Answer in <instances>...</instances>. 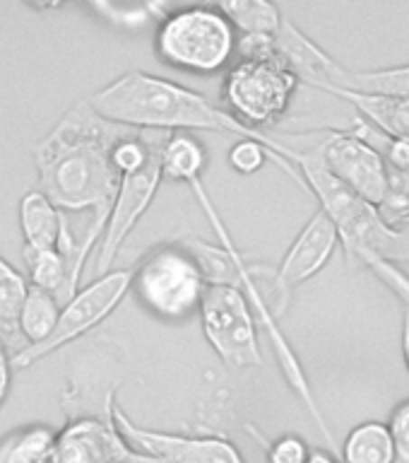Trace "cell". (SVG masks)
Segmentation results:
<instances>
[{"mask_svg": "<svg viewBox=\"0 0 409 463\" xmlns=\"http://www.w3.org/2000/svg\"><path fill=\"white\" fill-rule=\"evenodd\" d=\"M63 304L58 302L56 295H51L46 289L29 285L27 299L20 314V331L29 345H42L51 338V333L56 331L58 318H60Z\"/></svg>", "mask_w": 409, "mask_h": 463, "instance_id": "20", "label": "cell"}, {"mask_svg": "<svg viewBox=\"0 0 409 463\" xmlns=\"http://www.w3.org/2000/svg\"><path fill=\"white\" fill-rule=\"evenodd\" d=\"M123 126L104 121L87 99L72 104L43 140L34 145L39 191L49 195L63 213H89L92 220L79 237L72 285L79 288L87 259L99 249L108 215L121 188V174L114 166V145Z\"/></svg>", "mask_w": 409, "mask_h": 463, "instance_id": "1", "label": "cell"}, {"mask_svg": "<svg viewBox=\"0 0 409 463\" xmlns=\"http://www.w3.org/2000/svg\"><path fill=\"white\" fill-rule=\"evenodd\" d=\"M24 266L29 273V285L42 288L58 297V302H68V288H70V263L58 249H22Z\"/></svg>", "mask_w": 409, "mask_h": 463, "instance_id": "19", "label": "cell"}, {"mask_svg": "<svg viewBox=\"0 0 409 463\" xmlns=\"http://www.w3.org/2000/svg\"><path fill=\"white\" fill-rule=\"evenodd\" d=\"M248 432L260 441V447L265 449L267 463H309L311 449L299 434H282L277 439H265L263 434L251 430V427H248Z\"/></svg>", "mask_w": 409, "mask_h": 463, "instance_id": "23", "label": "cell"}, {"mask_svg": "<svg viewBox=\"0 0 409 463\" xmlns=\"http://www.w3.org/2000/svg\"><path fill=\"white\" fill-rule=\"evenodd\" d=\"M114 420L123 439L137 454L157 463H246L241 451L219 434L162 432V430L140 427L118 405L114 411Z\"/></svg>", "mask_w": 409, "mask_h": 463, "instance_id": "10", "label": "cell"}, {"mask_svg": "<svg viewBox=\"0 0 409 463\" xmlns=\"http://www.w3.org/2000/svg\"><path fill=\"white\" fill-rule=\"evenodd\" d=\"M198 317L202 335L212 353L224 362V367L237 372L263 367L258 318L241 288L208 285Z\"/></svg>", "mask_w": 409, "mask_h": 463, "instance_id": "7", "label": "cell"}, {"mask_svg": "<svg viewBox=\"0 0 409 463\" xmlns=\"http://www.w3.org/2000/svg\"><path fill=\"white\" fill-rule=\"evenodd\" d=\"M332 97L349 101L359 111L361 121L381 130L383 136L409 143V99H386L357 92H332Z\"/></svg>", "mask_w": 409, "mask_h": 463, "instance_id": "15", "label": "cell"}, {"mask_svg": "<svg viewBox=\"0 0 409 463\" xmlns=\"http://www.w3.org/2000/svg\"><path fill=\"white\" fill-rule=\"evenodd\" d=\"M403 357L409 369V309H404L403 314Z\"/></svg>", "mask_w": 409, "mask_h": 463, "instance_id": "28", "label": "cell"}, {"mask_svg": "<svg viewBox=\"0 0 409 463\" xmlns=\"http://www.w3.org/2000/svg\"><path fill=\"white\" fill-rule=\"evenodd\" d=\"M205 166H208V152L198 137L191 133H173L166 137L164 147H162L164 179L191 186L195 181H202Z\"/></svg>", "mask_w": 409, "mask_h": 463, "instance_id": "18", "label": "cell"}, {"mask_svg": "<svg viewBox=\"0 0 409 463\" xmlns=\"http://www.w3.org/2000/svg\"><path fill=\"white\" fill-rule=\"evenodd\" d=\"M219 7L237 27L238 34L277 36L284 22L280 7L267 0H227L219 3Z\"/></svg>", "mask_w": 409, "mask_h": 463, "instance_id": "22", "label": "cell"}, {"mask_svg": "<svg viewBox=\"0 0 409 463\" xmlns=\"http://www.w3.org/2000/svg\"><path fill=\"white\" fill-rule=\"evenodd\" d=\"M390 434L395 441L397 463H409V398L395 405L388 420Z\"/></svg>", "mask_w": 409, "mask_h": 463, "instance_id": "25", "label": "cell"}, {"mask_svg": "<svg viewBox=\"0 0 409 463\" xmlns=\"http://www.w3.org/2000/svg\"><path fill=\"white\" fill-rule=\"evenodd\" d=\"M10 383H13V354L0 343V408L10 393Z\"/></svg>", "mask_w": 409, "mask_h": 463, "instance_id": "26", "label": "cell"}, {"mask_svg": "<svg viewBox=\"0 0 409 463\" xmlns=\"http://www.w3.org/2000/svg\"><path fill=\"white\" fill-rule=\"evenodd\" d=\"M130 288H133V270H111V273L94 278L89 285L78 289L63 304L56 331L51 333V338L42 345H29L22 353L13 354V367H32L43 357H49L51 353L94 331L118 309V304L125 299Z\"/></svg>", "mask_w": 409, "mask_h": 463, "instance_id": "8", "label": "cell"}, {"mask_svg": "<svg viewBox=\"0 0 409 463\" xmlns=\"http://www.w3.org/2000/svg\"><path fill=\"white\" fill-rule=\"evenodd\" d=\"M238 32L219 5H188L164 14L154 32V53L173 71L215 75L237 58Z\"/></svg>", "mask_w": 409, "mask_h": 463, "instance_id": "4", "label": "cell"}, {"mask_svg": "<svg viewBox=\"0 0 409 463\" xmlns=\"http://www.w3.org/2000/svg\"><path fill=\"white\" fill-rule=\"evenodd\" d=\"M388 195L381 205V215L393 227L404 230L409 222V172H388Z\"/></svg>", "mask_w": 409, "mask_h": 463, "instance_id": "24", "label": "cell"}, {"mask_svg": "<svg viewBox=\"0 0 409 463\" xmlns=\"http://www.w3.org/2000/svg\"><path fill=\"white\" fill-rule=\"evenodd\" d=\"M27 278L0 253V343L14 354L27 347L20 331V314L27 299Z\"/></svg>", "mask_w": 409, "mask_h": 463, "instance_id": "14", "label": "cell"}, {"mask_svg": "<svg viewBox=\"0 0 409 463\" xmlns=\"http://www.w3.org/2000/svg\"><path fill=\"white\" fill-rule=\"evenodd\" d=\"M302 80L284 58H237L222 82V109L241 126L267 133L287 116Z\"/></svg>", "mask_w": 409, "mask_h": 463, "instance_id": "6", "label": "cell"}, {"mask_svg": "<svg viewBox=\"0 0 409 463\" xmlns=\"http://www.w3.org/2000/svg\"><path fill=\"white\" fill-rule=\"evenodd\" d=\"M65 213L43 191H27L20 198V230L24 246L58 249Z\"/></svg>", "mask_w": 409, "mask_h": 463, "instance_id": "13", "label": "cell"}, {"mask_svg": "<svg viewBox=\"0 0 409 463\" xmlns=\"http://www.w3.org/2000/svg\"><path fill=\"white\" fill-rule=\"evenodd\" d=\"M407 227H409V222H407V224H404V230H407Z\"/></svg>", "mask_w": 409, "mask_h": 463, "instance_id": "29", "label": "cell"}, {"mask_svg": "<svg viewBox=\"0 0 409 463\" xmlns=\"http://www.w3.org/2000/svg\"><path fill=\"white\" fill-rule=\"evenodd\" d=\"M342 463H397L395 441L388 422L368 420L361 422L339 444Z\"/></svg>", "mask_w": 409, "mask_h": 463, "instance_id": "16", "label": "cell"}, {"mask_svg": "<svg viewBox=\"0 0 409 463\" xmlns=\"http://www.w3.org/2000/svg\"><path fill=\"white\" fill-rule=\"evenodd\" d=\"M292 162L302 172L309 191L321 210L328 213L339 232V244L345 246L347 260L367 268L371 260L383 259L390 263H409V234L407 230L393 227L376 208L349 188H345L318 159L313 145L311 147H292Z\"/></svg>", "mask_w": 409, "mask_h": 463, "instance_id": "3", "label": "cell"}, {"mask_svg": "<svg viewBox=\"0 0 409 463\" xmlns=\"http://www.w3.org/2000/svg\"><path fill=\"white\" fill-rule=\"evenodd\" d=\"M85 99L104 121L123 126V128L166 133V136H173V133H191V136L195 133H229V136L263 140L265 145H270V150L289 162L294 155V150L282 137L248 130L222 107H215L205 94L179 85L173 80L150 75V72H123L108 85L94 90Z\"/></svg>", "mask_w": 409, "mask_h": 463, "instance_id": "2", "label": "cell"}, {"mask_svg": "<svg viewBox=\"0 0 409 463\" xmlns=\"http://www.w3.org/2000/svg\"><path fill=\"white\" fill-rule=\"evenodd\" d=\"M208 280L183 241L159 244L133 268L130 292L159 321L179 324L200 311Z\"/></svg>", "mask_w": 409, "mask_h": 463, "instance_id": "5", "label": "cell"}, {"mask_svg": "<svg viewBox=\"0 0 409 463\" xmlns=\"http://www.w3.org/2000/svg\"><path fill=\"white\" fill-rule=\"evenodd\" d=\"M162 181H164L162 152L152 159L150 165L143 166L140 172L121 176V188H118L114 208H111V215H108L107 230H104L99 249H97V260H94V273H97V278L111 273L116 256L121 253L123 244L128 241V237L137 227V222L150 210Z\"/></svg>", "mask_w": 409, "mask_h": 463, "instance_id": "11", "label": "cell"}, {"mask_svg": "<svg viewBox=\"0 0 409 463\" xmlns=\"http://www.w3.org/2000/svg\"><path fill=\"white\" fill-rule=\"evenodd\" d=\"M323 166L352 194L381 208L388 195V165L383 152L359 130H325L313 145Z\"/></svg>", "mask_w": 409, "mask_h": 463, "instance_id": "9", "label": "cell"}, {"mask_svg": "<svg viewBox=\"0 0 409 463\" xmlns=\"http://www.w3.org/2000/svg\"><path fill=\"white\" fill-rule=\"evenodd\" d=\"M309 463H342L339 461V456H335L328 449H316V451H311Z\"/></svg>", "mask_w": 409, "mask_h": 463, "instance_id": "27", "label": "cell"}, {"mask_svg": "<svg viewBox=\"0 0 409 463\" xmlns=\"http://www.w3.org/2000/svg\"><path fill=\"white\" fill-rule=\"evenodd\" d=\"M338 92H357L386 99H409V65L376 68V71H349L345 87Z\"/></svg>", "mask_w": 409, "mask_h": 463, "instance_id": "21", "label": "cell"}, {"mask_svg": "<svg viewBox=\"0 0 409 463\" xmlns=\"http://www.w3.org/2000/svg\"><path fill=\"white\" fill-rule=\"evenodd\" d=\"M58 432L43 422L22 425L0 439V463H56Z\"/></svg>", "mask_w": 409, "mask_h": 463, "instance_id": "17", "label": "cell"}, {"mask_svg": "<svg viewBox=\"0 0 409 463\" xmlns=\"http://www.w3.org/2000/svg\"><path fill=\"white\" fill-rule=\"evenodd\" d=\"M338 246H342L338 227L328 217V213L318 210L306 220L294 241L284 251L280 266H277V278L292 292L303 282H309L311 278H316L330 263Z\"/></svg>", "mask_w": 409, "mask_h": 463, "instance_id": "12", "label": "cell"}]
</instances>
